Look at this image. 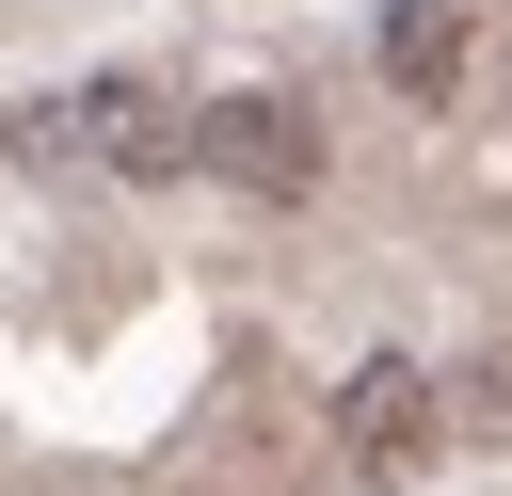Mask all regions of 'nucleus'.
Masks as SVG:
<instances>
[{
	"instance_id": "nucleus-2",
	"label": "nucleus",
	"mask_w": 512,
	"mask_h": 496,
	"mask_svg": "<svg viewBox=\"0 0 512 496\" xmlns=\"http://www.w3.org/2000/svg\"><path fill=\"white\" fill-rule=\"evenodd\" d=\"M192 176H224L256 208H304L320 192V112L304 96H192Z\"/></svg>"
},
{
	"instance_id": "nucleus-5",
	"label": "nucleus",
	"mask_w": 512,
	"mask_h": 496,
	"mask_svg": "<svg viewBox=\"0 0 512 496\" xmlns=\"http://www.w3.org/2000/svg\"><path fill=\"white\" fill-rule=\"evenodd\" d=\"M432 448H512V352H480V368L432 384Z\"/></svg>"
},
{
	"instance_id": "nucleus-3",
	"label": "nucleus",
	"mask_w": 512,
	"mask_h": 496,
	"mask_svg": "<svg viewBox=\"0 0 512 496\" xmlns=\"http://www.w3.org/2000/svg\"><path fill=\"white\" fill-rule=\"evenodd\" d=\"M320 448H336L352 480H416V464H432V368H416V352H368V368L320 400Z\"/></svg>"
},
{
	"instance_id": "nucleus-4",
	"label": "nucleus",
	"mask_w": 512,
	"mask_h": 496,
	"mask_svg": "<svg viewBox=\"0 0 512 496\" xmlns=\"http://www.w3.org/2000/svg\"><path fill=\"white\" fill-rule=\"evenodd\" d=\"M368 64H384V96H400V112H448V96H464V64H480V16H464V0H384Z\"/></svg>"
},
{
	"instance_id": "nucleus-6",
	"label": "nucleus",
	"mask_w": 512,
	"mask_h": 496,
	"mask_svg": "<svg viewBox=\"0 0 512 496\" xmlns=\"http://www.w3.org/2000/svg\"><path fill=\"white\" fill-rule=\"evenodd\" d=\"M352 496H400V480H352Z\"/></svg>"
},
{
	"instance_id": "nucleus-1",
	"label": "nucleus",
	"mask_w": 512,
	"mask_h": 496,
	"mask_svg": "<svg viewBox=\"0 0 512 496\" xmlns=\"http://www.w3.org/2000/svg\"><path fill=\"white\" fill-rule=\"evenodd\" d=\"M0 144H16L32 176H192V96L144 80V64H96V80H64V96H16Z\"/></svg>"
}]
</instances>
